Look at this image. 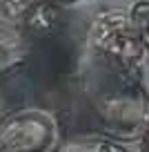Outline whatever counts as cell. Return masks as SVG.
Segmentation results:
<instances>
[{"instance_id":"9","label":"cell","mask_w":149,"mask_h":152,"mask_svg":"<svg viewBox=\"0 0 149 152\" xmlns=\"http://www.w3.org/2000/svg\"><path fill=\"white\" fill-rule=\"evenodd\" d=\"M140 152H149V128L145 130L142 139H140Z\"/></svg>"},{"instance_id":"10","label":"cell","mask_w":149,"mask_h":152,"mask_svg":"<svg viewBox=\"0 0 149 152\" xmlns=\"http://www.w3.org/2000/svg\"><path fill=\"white\" fill-rule=\"evenodd\" d=\"M47 2H54V5H58V7H67V5H76L80 0H47Z\"/></svg>"},{"instance_id":"6","label":"cell","mask_w":149,"mask_h":152,"mask_svg":"<svg viewBox=\"0 0 149 152\" xmlns=\"http://www.w3.org/2000/svg\"><path fill=\"white\" fill-rule=\"evenodd\" d=\"M56 152H129V150L107 137H80L65 141Z\"/></svg>"},{"instance_id":"4","label":"cell","mask_w":149,"mask_h":152,"mask_svg":"<svg viewBox=\"0 0 149 152\" xmlns=\"http://www.w3.org/2000/svg\"><path fill=\"white\" fill-rule=\"evenodd\" d=\"M60 25H62V7L47 2V0H33L18 27L29 38H49L60 29Z\"/></svg>"},{"instance_id":"3","label":"cell","mask_w":149,"mask_h":152,"mask_svg":"<svg viewBox=\"0 0 149 152\" xmlns=\"http://www.w3.org/2000/svg\"><path fill=\"white\" fill-rule=\"evenodd\" d=\"M60 125L40 107H20L0 119V152H56Z\"/></svg>"},{"instance_id":"2","label":"cell","mask_w":149,"mask_h":152,"mask_svg":"<svg viewBox=\"0 0 149 152\" xmlns=\"http://www.w3.org/2000/svg\"><path fill=\"white\" fill-rule=\"evenodd\" d=\"M87 45L100 65L127 74H138L147 56L131 14L125 9H105L91 20Z\"/></svg>"},{"instance_id":"5","label":"cell","mask_w":149,"mask_h":152,"mask_svg":"<svg viewBox=\"0 0 149 152\" xmlns=\"http://www.w3.org/2000/svg\"><path fill=\"white\" fill-rule=\"evenodd\" d=\"M29 52V36L18 25L0 18V74L18 69L27 61Z\"/></svg>"},{"instance_id":"1","label":"cell","mask_w":149,"mask_h":152,"mask_svg":"<svg viewBox=\"0 0 149 152\" xmlns=\"http://www.w3.org/2000/svg\"><path fill=\"white\" fill-rule=\"evenodd\" d=\"M91 105L103 130L116 139H142L149 128V92L138 74L100 67Z\"/></svg>"},{"instance_id":"7","label":"cell","mask_w":149,"mask_h":152,"mask_svg":"<svg viewBox=\"0 0 149 152\" xmlns=\"http://www.w3.org/2000/svg\"><path fill=\"white\" fill-rule=\"evenodd\" d=\"M131 20H134L136 29L140 34V40H142L145 49L149 52V0H140L131 7Z\"/></svg>"},{"instance_id":"8","label":"cell","mask_w":149,"mask_h":152,"mask_svg":"<svg viewBox=\"0 0 149 152\" xmlns=\"http://www.w3.org/2000/svg\"><path fill=\"white\" fill-rule=\"evenodd\" d=\"M31 2L33 0H0V18L9 20L14 25H20V20L27 14Z\"/></svg>"}]
</instances>
